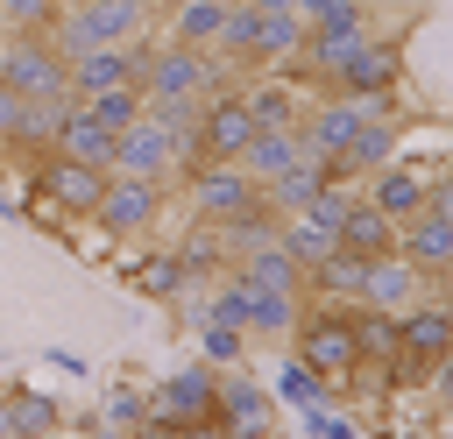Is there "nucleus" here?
<instances>
[{"label": "nucleus", "mask_w": 453, "mask_h": 439, "mask_svg": "<svg viewBox=\"0 0 453 439\" xmlns=\"http://www.w3.org/2000/svg\"><path fill=\"white\" fill-rule=\"evenodd\" d=\"M340 248H354V255H389L396 248V220L389 212H375L361 191H354V205H347V220H340V234H333Z\"/></svg>", "instance_id": "25"}, {"label": "nucleus", "mask_w": 453, "mask_h": 439, "mask_svg": "<svg viewBox=\"0 0 453 439\" xmlns=\"http://www.w3.org/2000/svg\"><path fill=\"white\" fill-rule=\"evenodd\" d=\"M149 21H156V0H64L50 42H57L64 57L120 50V42H149Z\"/></svg>", "instance_id": "1"}, {"label": "nucleus", "mask_w": 453, "mask_h": 439, "mask_svg": "<svg viewBox=\"0 0 453 439\" xmlns=\"http://www.w3.org/2000/svg\"><path fill=\"white\" fill-rule=\"evenodd\" d=\"M425 212H439V220H453V170H439V177H425Z\"/></svg>", "instance_id": "40"}, {"label": "nucleus", "mask_w": 453, "mask_h": 439, "mask_svg": "<svg viewBox=\"0 0 453 439\" xmlns=\"http://www.w3.org/2000/svg\"><path fill=\"white\" fill-rule=\"evenodd\" d=\"M396 135H403V127H396L389 113H368V120L354 127V142H347V156H340V170H333V177H340V184H354V177L382 170V163L396 156Z\"/></svg>", "instance_id": "19"}, {"label": "nucleus", "mask_w": 453, "mask_h": 439, "mask_svg": "<svg viewBox=\"0 0 453 439\" xmlns=\"http://www.w3.org/2000/svg\"><path fill=\"white\" fill-rule=\"evenodd\" d=\"M255 21H262V7H248V0H226V21H219V42H212V57H219V64H248V71H255Z\"/></svg>", "instance_id": "29"}, {"label": "nucleus", "mask_w": 453, "mask_h": 439, "mask_svg": "<svg viewBox=\"0 0 453 439\" xmlns=\"http://www.w3.org/2000/svg\"><path fill=\"white\" fill-rule=\"evenodd\" d=\"M234 276L248 283V290H269V297H304V269L276 248V241H262V248H248L241 262H234Z\"/></svg>", "instance_id": "20"}, {"label": "nucleus", "mask_w": 453, "mask_h": 439, "mask_svg": "<svg viewBox=\"0 0 453 439\" xmlns=\"http://www.w3.org/2000/svg\"><path fill=\"white\" fill-rule=\"evenodd\" d=\"M297 50H304V14L276 7L255 21V71H283V64H297Z\"/></svg>", "instance_id": "23"}, {"label": "nucleus", "mask_w": 453, "mask_h": 439, "mask_svg": "<svg viewBox=\"0 0 453 439\" xmlns=\"http://www.w3.org/2000/svg\"><path fill=\"white\" fill-rule=\"evenodd\" d=\"M0 439H21V432H14V404H7V389H0Z\"/></svg>", "instance_id": "45"}, {"label": "nucleus", "mask_w": 453, "mask_h": 439, "mask_svg": "<svg viewBox=\"0 0 453 439\" xmlns=\"http://www.w3.org/2000/svg\"><path fill=\"white\" fill-rule=\"evenodd\" d=\"M7 404H14V432L21 439H42V432H71V404H57L50 389H7Z\"/></svg>", "instance_id": "27"}, {"label": "nucleus", "mask_w": 453, "mask_h": 439, "mask_svg": "<svg viewBox=\"0 0 453 439\" xmlns=\"http://www.w3.org/2000/svg\"><path fill=\"white\" fill-rule=\"evenodd\" d=\"M170 439H226L219 425H184V432H170Z\"/></svg>", "instance_id": "44"}, {"label": "nucleus", "mask_w": 453, "mask_h": 439, "mask_svg": "<svg viewBox=\"0 0 453 439\" xmlns=\"http://www.w3.org/2000/svg\"><path fill=\"white\" fill-rule=\"evenodd\" d=\"M425 382H432V397L453 411V354H446V361H432V368H425Z\"/></svg>", "instance_id": "41"}, {"label": "nucleus", "mask_w": 453, "mask_h": 439, "mask_svg": "<svg viewBox=\"0 0 453 439\" xmlns=\"http://www.w3.org/2000/svg\"><path fill=\"white\" fill-rule=\"evenodd\" d=\"M134 283H142V297H163V304H177V297L191 290L170 248H156V255H142V262H134Z\"/></svg>", "instance_id": "32"}, {"label": "nucleus", "mask_w": 453, "mask_h": 439, "mask_svg": "<svg viewBox=\"0 0 453 439\" xmlns=\"http://www.w3.org/2000/svg\"><path fill=\"white\" fill-rule=\"evenodd\" d=\"M347 326H354V354H361V368H389V382H396V312L347 304Z\"/></svg>", "instance_id": "21"}, {"label": "nucleus", "mask_w": 453, "mask_h": 439, "mask_svg": "<svg viewBox=\"0 0 453 439\" xmlns=\"http://www.w3.org/2000/svg\"><path fill=\"white\" fill-rule=\"evenodd\" d=\"M290 163H304V142H297V127H255V142L241 149V170H248L255 184H276Z\"/></svg>", "instance_id": "22"}, {"label": "nucleus", "mask_w": 453, "mask_h": 439, "mask_svg": "<svg viewBox=\"0 0 453 439\" xmlns=\"http://www.w3.org/2000/svg\"><path fill=\"white\" fill-rule=\"evenodd\" d=\"M297 418H304V432H311V439H361V425H354V418H333L326 404H304Z\"/></svg>", "instance_id": "39"}, {"label": "nucleus", "mask_w": 453, "mask_h": 439, "mask_svg": "<svg viewBox=\"0 0 453 439\" xmlns=\"http://www.w3.org/2000/svg\"><path fill=\"white\" fill-rule=\"evenodd\" d=\"M219 432L226 439H276V397L255 375H241V361L219 368Z\"/></svg>", "instance_id": "13"}, {"label": "nucleus", "mask_w": 453, "mask_h": 439, "mask_svg": "<svg viewBox=\"0 0 453 439\" xmlns=\"http://www.w3.org/2000/svg\"><path fill=\"white\" fill-rule=\"evenodd\" d=\"M163 205H170V184L113 170V177H106V191H99V205H92V220L106 227V241H142V234H156Z\"/></svg>", "instance_id": "7"}, {"label": "nucleus", "mask_w": 453, "mask_h": 439, "mask_svg": "<svg viewBox=\"0 0 453 439\" xmlns=\"http://www.w3.org/2000/svg\"><path fill=\"white\" fill-rule=\"evenodd\" d=\"M248 142H255V113H248L241 85L205 92L198 127H191V156H198V163H241V149H248Z\"/></svg>", "instance_id": "8"}, {"label": "nucleus", "mask_w": 453, "mask_h": 439, "mask_svg": "<svg viewBox=\"0 0 453 439\" xmlns=\"http://www.w3.org/2000/svg\"><path fill=\"white\" fill-rule=\"evenodd\" d=\"M78 106H85L99 127H113V135H120V127L142 113V85H113V92H92V99H78Z\"/></svg>", "instance_id": "35"}, {"label": "nucleus", "mask_w": 453, "mask_h": 439, "mask_svg": "<svg viewBox=\"0 0 453 439\" xmlns=\"http://www.w3.org/2000/svg\"><path fill=\"white\" fill-rule=\"evenodd\" d=\"M439 304H446V312H453V269H446V276H439Z\"/></svg>", "instance_id": "47"}, {"label": "nucleus", "mask_w": 453, "mask_h": 439, "mask_svg": "<svg viewBox=\"0 0 453 439\" xmlns=\"http://www.w3.org/2000/svg\"><path fill=\"white\" fill-rule=\"evenodd\" d=\"M42 361H50V368H64V375H85V354H71V347H50Z\"/></svg>", "instance_id": "43"}, {"label": "nucleus", "mask_w": 453, "mask_h": 439, "mask_svg": "<svg viewBox=\"0 0 453 439\" xmlns=\"http://www.w3.org/2000/svg\"><path fill=\"white\" fill-rule=\"evenodd\" d=\"M0 85L14 99H42V92H71L64 85V50L50 35H0Z\"/></svg>", "instance_id": "12"}, {"label": "nucleus", "mask_w": 453, "mask_h": 439, "mask_svg": "<svg viewBox=\"0 0 453 439\" xmlns=\"http://www.w3.org/2000/svg\"><path fill=\"white\" fill-rule=\"evenodd\" d=\"M184 205L198 227H219V220H241L262 205V184L241 170V163H191L184 170Z\"/></svg>", "instance_id": "6"}, {"label": "nucleus", "mask_w": 453, "mask_h": 439, "mask_svg": "<svg viewBox=\"0 0 453 439\" xmlns=\"http://www.w3.org/2000/svg\"><path fill=\"white\" fill-rule=\"evenodd\" d=\"M191 163H198V156H191V135L170 127L163 113L142 106V113L120 127V156H113V170H127V177H156V184H177Z\"/></svg>", "instance_id": "4"}, {"label": "nucleus", "mask_w": 453, "mask_h": 439, "mask_svg": "<svg viewBox=\"0 0 453 439\" xmlns=\"http://www.w3.org/2000/svg\"><path fill=\"white\" fill-rule=\"evenodd\" d=\"M57 156H78V163H92V170H113V156H120V135L113 127H99L78 99L64 106V127H57V142H50Z\"/></svg>", "instance_id": "17"}, {"label": "nucleus", "mask_w": 453, "mask_h": 439, "mask_svg": "<svg viewBox=\"0 0 453 439\" xmlns=\"http://www.w3.org/2000/svg\"><path fill=\"white\" fill-rule=\"evenodd\" d=\"M134 85H142V106H170V99H205V92H219V85H234V64H219L212 50H184V42H149L142 50V71H134Z\"/></svg>", "instance_id": "2"}, {"label": "nucleus", "mask_w": 453, "mask_h": 439, "mask_svg": "<svg viewBox=\"0 0 453 439\" xmlns=\"http://www.w3.org/2000/svg\"><path fill=\"white\" fill-rule=\"evenodd\" d=\"M347 205H354V184H340V177H333V184H326V191H319V198L304 205V220H311V227H326V234H340Z\"/></svg>", "instance_id": "38"}, {"label": "nucleus", "mask_w": 453, "mask_h": 439, "mask_svg": "<svg viewBox=\"0 0 453 439\" xmlns=\"http://www.w3.org/2000/svg\"><path fill=\"white\" fill-rule=\"evenodd\" d=\"M106 177H113V170H92V163L57 156V149L28 163V191H35V205H42V212H57V220H92V205H99Z\"/></svg>", "instance_id": "5"}, {"label": "nucleus", "mask_w": 453, "mask_h": 439, "mask_svg": "<svg viewBox=\"0 0 453 439\" xmlns=\"http://www.w3.org/2000/svg\"><path fill=\"white\" fill-rule=\"evenodd\" d=\"M64 0H0V35H50Z\"/></svg>", "instance_id": "34"}, {"label": "nucleus", "mask_w": 453, "mask_h": 439, "mask_svg": "<svg viewBox=\"0 0 453 439\" xmlns=\"http://www.w3.org/2000/svg\"><path fill=\"white\" fill-rule=\"evenodd\" d=\"M297 312H304V297H269V290H255V304H248V340H290V326H297Z\"/></svg>", "instance_id": "31"}, {"label": "nucleus", "mask_w": 453, "mask_h": 439, "mask_svg": "<svg viewBox=\"0 0 453 439\" xmlns=\"http://www.w3.org/2000/svg\"><path fill=\"white\" fill-rule=\"evenodd\" d=\"M290 354L326 382V397H347V375L361 368L347 304H311V312H297V326H290Z\"/></svg>", "instance_id": "3"}, {"label": "nucleus", "mask_w": 453, "mask_h": 439, "mask_svg": "<svg viewBox=\"0 0 453 439\" xmlns=\"http://www.w3.org/2000/svg\"><path fill=\"white\" fill-rule=\"evenodd\" d=\"M326 184H333V170L304 156V163H290V170H283L276 184H262V205H269L276 220H290V212H304V205H311V198H319Z\"/></svg>", "instance_id": "24"}, {"label": "nucleus", "mask_w": 453, "mask_h": 439, "mask_svg": "<svg viewBox=\"0 0 453 439\" xmlns=\"http://www.w3.org/2000/svg\"><path fill=\"white\" fill-rule=\"evenodd\" d=\"M269 397L283 404V411H304V404H326V382L297 361V354H283V368H276V382H269Z\"/></svg>", "instance_id": "33"}, {"label": "nucleus", "mask_w": 453, "mask_h": 439, "mask_svg": "<svg viewBox=\"0 0 453 439\" xmlns=\"http://www.w3.org/2000/svg\"><path fill=\"white\" fill-rule=\"evenodd\" d=\"M396 255L439 283V276L453 269V220H439V212H411V220L396 227Z\"/></svg>", "instance_id": "16"}, {"label": "nucleus", "mask_w": 453, "mask_h": 439, "mask_svg": "<svg viewBox=\"0 0 453 439\" xmlns=\"http://www.w3.org/2000/svg\"><path fill=\"white\" fill-rule=\"evenodd\" d=\"M142 50H149V42H120V50H85V57H64V85H71V99H92V92L134 85Z\"/></svg>", "instance_id": "14"}, {"label": "nucleus", "mask_w": 453, "mask_h": 439, "mask_svg": "<svg viewBox=\"0 0 453 439\" xmlns=\"http://www.w3.org/2000/svg\"><path fill=\"white\" fill-rule=\"evenodd\" d=\"M149 418V389H106V404H99V425H113V432H134Z\"/></svg>", "instance_id": "37"}, {"label": "nucleus", "mask_w": 453, "mask_h": 439, "mask_svg": "<svg viewBox=\"0 0 453 439\" xmlns=\"http://www.w3.org/2000/svg\"><path fill=\"white\" fill-rule=\"evenodd\" d=\"M276 248H283V255H290V262H297V269L311 276V269H319V262L333 255V234H326V227H311L304 212H290V220L276 227Z\"/></svg>", "instance_id": "30"}, {"label": "nucleus", "mask_w": 453, "mask_h": 439, "mask_svg": "<svg viewBox=\"0 0 453 439\" xmlns=\"http://www.w3.org/2000/svg\"><path fill=\"white\" fill-rule=\"evenodd\" d=\"M198 354H205L212 368H234V361L248 354V333H241V326H198Z\"/></svg>", "instance_id": "36"}, {"label": "nucleus", "mask_w": 453, "mask_h": 439, "mask_svg": "<svg viewBox=\"0 0 453 439\" xmlns=\"http://www.w3.org/2000/svg\"><path fill=\"white\" fill-rule=\"evenodd\" d=\"M241 99H248L255 127H297V113H304V99L290 92V78H283V71H269V78L241 85Z\"/></svg>", "instance_id": "26"}, {"label": "nucleus", "mask_w": 453, "mask_h": 439, "mask_svg": "<svg viewBox=\"0 0 453 439\" xmlns=\"http://www.w3.org/2000/svg\"><path fill=\"white\" fill-rule=\"evenodd\" d=\"M446 354H453V312L439 297L396 312V382H425V368Z\"/></svg>", "instance_id": "10"}, {"label": "nucleus", "mask_w": 453, "mask_h": 439, "mask_svg": "<svg viewBox=\"0 0 453 439\" xmlns=\"http://www.w3.org/2000/svg\"><path fill=\"white\" fill-rule=\"evenodd\" d=\"M361 198H368L375 212H389V220L403 227L411 212H425V177H418L411 163H396V156H389L382 170H368V191H361Z\"/></svg>", "instance_id": "18"}, {"label": "nucleus", "mask_w": 453, "mask_h": 439, "mask_svg": "<svg viewBox=\"0 0 453 439\" xmlns=\"http://www.w3.org/2000/svg\"><path fill=\"white\" fill-rule=\"evenodd\" d=\"M326 92L340 99H382V92H403V50L396 42H354L333 71H326Z\"/></svg>", "instance_id": "11"}, {"label": "nucleus", "mask_w": 453, "mask_h": 439, "mask_svg": "<svg viewBox=\"0 0 453 439\" xmlns=\"http://www.w3.org/2000/svg\"><path fill=\"white\" fill-rule=\"evenodd\" d=\"M149 418L184 432V425H219V368L198 361V368H177L149 389Z\"/></svg>", "instance_id": "9"}, {"label": "nucleus", "mask_w": 453, "mask_h": 439, "mask_svg": "<svg viewBox=\"0 0 453 439\" xmlns=\"http://www.w3.org/2000/svg\"><path fill=\"white\" fill-rule=\"evenodd\" d=\"M425 269H411L396 248L389 255H368V283H361V304H375V312H411L418 297H425Z\"/></svg>", "instance_id": "15"}, {"label": "nucleus", "mask_w": 453, "mask_h": 439, "mask_svg": "<svg viewBox=\"0 0 453 439\" xmlns=\"http://www.w3.org/2000/svg\"><path fill=\"white\" fill-rule=\"evenodd\" d=\"M71 439H134V432H113V425H85V432H71Z\"/></svg>", "instance_id": "46"}, {"label": "nucleus", "mask_w": 453, "mask_h": 439, "mask_svg": "<svg viewBox=\"0 0 453 439\" xmlns=\"http://www.w3.org/2000/svg\"><path fill=\"white\" fill-rule=\"evenodd\" d=\"M14 120H21V99H14V92H7V85H0V149H7V142H14Z\"/></svg>", "instance_id": "42"}, {"label": "nucleus", "mask_w": 453, "mask_h": 439, "mask_svg": "<svg viewBox=\"0 0 453 439\" xmlns=\"http://www.w3.org/2000/svg\"><path fill=\"white\" fill-rule=\"evenodd\" d=\"M226 21V0H170V42L184 50H212Z\"/></svg>", "instance_id": "28"}]
</instances>
